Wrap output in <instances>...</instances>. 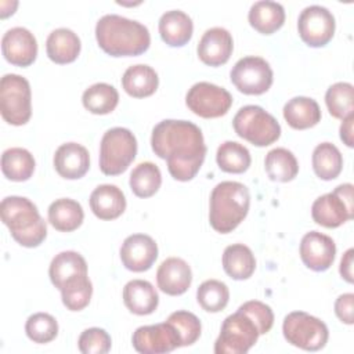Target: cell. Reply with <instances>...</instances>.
Segmentation results:
<instances>
[{
	"mask_svg": "<svg viewBox=\"0 0 354 354\" xmlns=\"http://www.w3.org/2000/svg\"><path fill=\"white\" fill-rule=\"evenodd\" d=\"M151 147L165 159L170 176L177 181L192 180L203 165L206 144L202 130L192 122L166 119L151 134Z\"/></svg>",
	"mask_w": 354,
	"mask_h": 354,
	"instance_id": "obj_1",
	"label": "cell"
},
{
	"mask_svg": "<svg viewBox=\"0 0 354 354\" xmlns=\"http://www.w3.org/2000/svg\"><path fill=\"white\" fill-rule=\"evenodd\" d=\"M260 333L253 319L243 311L236 310L228 315L214 342L216 354H245L257 342Z\"/></svg>",
	"mask_w": 354,
	"mask_h": 354,
	"instance_id": "obj_10",
	"label": "cell"
},
{
	"mask_svg": "<svg viewBox=\"0 0 354 354\" xmlns=\"http://www.w3.org/2000/svg\"><path fill=\"white\" fill-rule=\"evenodd\" d=\"M120 260L133 272L149 270L158 259V245L147 234L129 235L120 246Z\"/></svg>",
	"mask_w": 354,
	"mask_h": 354,
	"instance_id": "obj_17",
	"label": "cell"
},
{
	"mask_svg": "<svg viewBox=\"0 0 354 354\" xmlns=\"http://www.w3.org/2000/svg\"><path fill=\"white\" fill-rule=\"evenodd\" d=\"M353 257H354V249L350 248L343 254V257L340 260V267H339V272H340L342 278L348 283H353V281H354V278H353Z\"/></svg>",
	"mask_w": 354,
	"mask_h": 354,
	"instance_id": "obj_45",
	"label": "cell"
},
{
	"mask_svg": "<svg viewBox=\"0 0 354 354\" xmlns=\"http://www.w3.org/2000/svg\"><path fill=\"white\" fill-rule=\"evenodd\" d=\"M90 209L100 220H115L126 210V196L113 184H101L90 195Z\"/></svg>",
	"mask_w": 354,
	"mask_h": 354,
	"instance_id": "obj_21",
	"label": "cell"
},
{
	"mask_svg": "<svg viewBox=\"0 0 354 354\" xmlns=\"http://www.w3.org/2000/svg\"><path fill=\"white\" fill-rule=\"evenodd\" d=\"M192 282V271L188 263L180 257H169L160 263L156 271L158 288L169 296H180L188 290Z\"/></svg>",
	"mask_w": 354,
	"mask_h": 354,
	"instance_id": "obj_19",
	"label": "cell"
},
{
	"mask_svg": "<svg viewBox=\"0 0 354 354\" xmlns=\"http://www.w3.org/2000/svg\"><path fill=\"white\" fill-rule=\"evenodd\" d=\"M137 155V138L126 127L106 130L100 144V169L106 176H118L127 170Z\"/></svg>",
	"mask_w": 354,
	"mask_h": 354,
	"instance_id": "obj_5",
	"label": "cell"
},
{
	"mask_svg": "<svg viewBox=\"0 0 354 354\" xmlns=\"http://www.w3.org/2000/svg\"><path fill=\"white\" fill-rule=\"evenodd\" d=\"M48 223L61 232H72L77 230L84 218L82 205L71 198L55 199L47 210Z\"/></svg>",
	"mask_w": 354,
	"mask_h": 354,
	"instance_id": "obj_28",
	"label": "cell"
},
{
	"mask_svg": "<svg viewBox=\"0 0 354 354\" xmlns=\"http://www.w3.org/2000/svg\"><path fill=\"white\" fill-rule=\"evenodd\" d=\"M111 346V336L102 328L84 329L77 340V347L83 354H106Z\"/></svg>",
	"mask_w": 354,
	"mask_h": 354,
	"instance_id": "obj_42",
	"label": "cell"
},
{
	"mask_svg": "<svg viewBox=\"0 0 354 354\" xmlns=\"http://www.w3.org/2000/svg\"><path fill=\"white\" fill-rule=\"evenodd\" d=\"M131 343L136 351L142 354H163L181 347L178 333L167 321L137 328Z\"/></svg>",
	"mask_w": 354,
	"mask_h": 354,
	"instance_id": "obj_14",
	"label": "cell"
},
{
	"mask_svg": "<svg viewBox=\"0 0 354 354\" xmlns=\"http://www.w3.org/2000/svg\"><path fill=\"white\" fill-rule=\"evenodd\" d=\"M185 104L195 115L205 119H214L224 116L230 111L232 95L224 87L209 82H199L188 90Z\"/></svg>",
	"mask_w": 354,
	"mask_h": 354,
	"instance_id": "obj_12",
	"label": "cell"
},
{
	"mask_svg": "<svg viewBox=\"0 0 354 354\" xmlns=\"http://www.w3.org/2000/svg\"><path fill=\"white\" fill-rule=\"evenodd\" d=\"M264 169L270 180L288 183L297 176L299 163L292 151L286 148H274L266 155Z\"/></svg>",
	"mask_w": 354,
	"mask_h": 354,
	"instance_id": "obj_33",
	"label": "cell"
},
{
	"mask_svg": "<svg viewBox=\"0 0 354 354\" xmlns=\"http://www.w3.org/2000/svg\"><path fill=\"white\" fill-rule=\"evenodd\" d=\"M35 166L33 155L25 148H8L1 155V171L11 181L21 183L29 180L35 171Z\"/></svg>",
	"mask_w": 354,
	"mask_h": 354,
	"instance_id": "obj_31",
	"label": "cell"
},
{
	"mask_svg": "<svg viewBox=\"0 0 354 354\" xmlns=\"http://www.w3.org/2000/svg\"><path fill=\"white\" fill-rule=\"evenodd\" d=\"M159 86V77L153 68L145 64L129 66L122 76L123 90L134 98L152 95Z\"/></svg>",
	"mask_w": 354,
	"mask_h": 354,
	"instance_id": "obj_27",
	"label": "cell"
},
{
	"mask_svg": "<svg viewBox=\"0 0 354 354\" xmlns=\"http://www.w3.org/2000/svg\"><path fill=\"white\" fill-rule=\"evenodd\" d=\"M209 205V223L212 228L220 234H228L248 216L250 194L242 183L221 181L213 188Z\"/></svg>",
	"mask_w": 354,
	"mask_h": 354,
	"instance_id": "obj_4",
	"label": "cell"
},
{
	"mask_svg": "<svg viewBox=\"0 0 354 354\" xmlns=\"http://www.w3.org/2000/svg\"><path fill=\"white\" fill-rule=\"evenodd\" d=\"M353 184L346 183L337 185L313 202L311 217L325 228H337L354 217Z\"/></svg>",
	"mask_w": 354,
	"mask_h": 354,
	"instance_id": "obj_9",
	"label": "cell"
},
{
	"mask_svg": "<svg viewBox=\"0 0 354 354\" xmlns=\"http://www.w3.org/2000/svg\"><path fill=\"white\" fill-rule=\"evenodd\" d=\"M336 243L322 232L310 231L300 241V259L313 271H326L335 261Z\"/></svg>",
	"mask_w": 354,
	"mask_h": 354,
	"instance_id": "obj_16",
	"label": "cell"
},
{
	"mask_svg": "<svg viewBox=\"0 0 354 354\" xmlns=\"http://www.w3.org/2000/svg\"><path fill=\"white\" fill-rule=\"evenodd\" d=\"M80 48L82 43L79 36L68 28L53 30L46 40L47 57L59 65L73 62L80 54Z\"/></svg>",
	"mask_w": 354,
	"mask_h": 354,
	"instance_id": "obj_24",
	"label": "cell"
},
{
	"mask_svg": "<svg viewBox=\"0 0 354 354\" xmlns=\"http://www.w3.org/2000/svg\"><path fill=\"white\" fill-rule=\"evenodd\" d=\"M83 106L94 115L111 113L119 104L118 90L108 83H94L82 95Z\"/></svg>",
	"mask_w": 354,
	"mask_h": 354,
	"instance_id": "obj_34",
	"label": "cell"
},
{
	"mask_svg": "<svg viewBox=\"0 0 354 354\" xmlns=\"http://www.w3.org/2000/svg\"><path fill=\"white\" fill-rule=\"evenodd\" d=\"M25 332L35 343H50L58 335V322L51 314L35 313L26 319Z\"/></svg>",
	"mask_w": 354,
	"mask_h": 354,
	"instance_id": "obj_40",
	"label": "cell"
},
{
	"mask_svg": "<svg viewBox=\"0 0 354 354\" xmlns=\"http://www.w3.org/2000/svg\"><path fill=\"white\" fill-rule=\"evenodd\" d=\"M83 274H87V263L80 253L73 250L55 254L48 267L50 281L57 289H61L66 281Z\"/></svg>",
	"mask_w": 354,
	"mask_h": 354,
	"instance_id": "obj_29",
	"label": "cell"
},
{
	"mask_svg": "<svg viewBox=\"0 0 354 354\" xmlns=\"http://www.w3.org/2000/svg\"><path fill=\"white\" fill-rule=\"evenodd\" d=\"M59 292L62 303L69 311H80L86 308L91 300L93 283L87 274H83L66 281Z\"/></svg>",
	"mask_w": 354,
	"mask_h": 354,
	"instance_id": "obj_37",
	"label": "cell"
},
{
	"mask_svg": "<svg viewBox=\"0 0 354 354\" xmlns=\"http://www.w3.org/2000/svg\"><path fill=\"white\" fill-rule=\"evenodd\" d=\"M325 104L336 119H344L354 113V87L347 82L332 84L325 93Z\"/></svg>",
	"mask_w": 354,
	"mask_h": 354,
	"instance_id": "obj_38",
	"label": "cell"
},
{
	"mask_svg": "<svg viewBox=\"0 0 354 354\" xmlns=\"http://www.w3.org/2000/svg\"><path fill=\"white\" fill-rule=\"evenodd\" d=\"M169 324L173 325L176 332L178 333V337L181 340V347L183 346H191L194 344L202 332V325L199 318L185 310H178L171 313L167 319Z\"/></svg>",
	"mask_w": 354,
	"mask_h": 354,
	"instance_id": "obj_41",
	"label": "cell"
},
{
	"mask_svg": "<svg viewBox=\"0 0 354 354\" xmlns=\"http://www.w3.org/2000/svg\"><path fill=\"white\" fill-rule=\"evenodd\" d=\"M223 268L232 279H248L256 270L254 254L250 248L243 243L230 245L223 253Z\"/></svg>",
	"mask_w": 354,
	"mask_h": 354,
	"instance_id": "obj_30",
	"label": "cell"
},
{
	"mask_svg": "<svg viewBox=\"0 0 354 354\" xmlns=\"http://www.w3.org/2000/svg\"><path fill=\"white\" fill-rule=\"evenodd\" d=\"M283 118L292 129L306 130L321 122V109L314 98L299 95L285 104Z\"/></svg>",
	"mask_w": 354,
	"mask_h": 354,
	"instance_id": "obj_25",
	"label": "cell"
},
{
	"mask_svg": "<svg viewBox=\"0 0 354 354\" xmlns=\"http://www.w3.org/2000/svg\"><path fill=\"white\" fill-rule=\"evenodd\" d=\"M249 24L263 35H271L282 28L285 22V8L271 0H260L252 4L248 14Z\"/></svg>",
	"mask_w": 354,
	"mask_h": 354,
	"instance_id": "obj_26",
	"label": "cell"
},
{
	"mask_svg": "<svg viewBox=\"0 0 354 354\" xmlns=\"http://www.w3.org/2000/svg\"><path fill=\"white\" fill-rule=\"evenodd\" d=\"M353 123H354V113L344 118L342 124H340V140L347 145V147H353L354 141H353Z\"/></svg>",
	"mask_w": 354,
	"mask_h": 354,
	"instance_id": "obj_46",
	"label": "cell"
},
{
	"mask_svg": "<svg viewBox=\"0 0 354 354\" xmlns=\"http://www.w3.org/2000/svg\"><path fill=\"white\" fill-rule=\"evenodd\" d=\"M159 35L170 47L185 46L194 33V24L188 14L181 10H170L159 18Z\"/></svg>",
	"mask_w": 354,
	"mask_h": 354,
	"instance_id": "obj_22",
	"label": "cell"
},
{
	"mask_svg": "<svg viewBox=\"0 0 354 354\" xmlns=\"http://www.w3.org/2000/svg\"><path fill=\"white\" fill-rule=\"evenodd\" d=\"M238 310L243 311L253 319L260 335H266L271 330L274 325V313L268 304L259 300H249L241 304Z\"/></svg>",
	"mask_w": 354,
	"mask_h": 354,
	"instance_id": "obj_43",
	"label": "cell"
},
{
	"mask_svg": "<svg viewBox=\"0 0 354 354\" xmlns=\"http://www.w3.org/2000/svg\"><path fill=\"white\" fill-rule=\"evenodd\" d=\"M282 333L288 343L306 351L324 348L329 337L325 322L304 311L289 313L283 318Z\"/></svg>",
	"mask_w": 354,
	"mask_h": 354,
	"instance_id": "obj_8",
	"label": "cell"
},
{
	"mask_svg": "<svg viewBox=\"0 0 354 354\" xmlns=\"http://www.w3.org/2000/svg\"><path fill=\"white\" fill-rule=\"evenodd\" d=\"M1 51L7 62L25 68L32 65L37 57V40L29 29L15 26L3 35Z\"/></svg>",
	"mask_w": 354,
	"mask_h": 354,
	"instance_id": "obj_15",
	"label": "cell"
},
{
	"mask_svg": "<svg viewBox=\"0 0 354 354\" xmlns=\"http://www.w3.org/2000/svg\"><path fill=\"white\" fill-rule=\"evenodd\" d=\"M336 29L333 14L322 6H308L303 8L297 19V30L301 40L310 47L326 46Z\"/></svg>",
	"mask_w": 354,
	"mask_h": 354,
	"instance_id": "obj_13",
	"label": "cell"
},
{
	"mask_svg": "<svg viewBox=\"0 0 354 354\" xmlns=\"http://www.w3.org/2000/svg\"><path fill=\"white\" fill-rule=\"evenodd\" d=\"M1 221L15 242L25 248L41 245L47 236V224L36 205L25 196H6L0 203Z\"/></svg>",
	"mask_w": 354,
	"mask_h": 354,
	"instance_id": "obj_3",
	"label": "cell"
},
{
	"mask_svg": "<svg viewBox=\"0 0 354 354\" xmlns=\"http://www.w3.org/2000/svg\"><path fill=\"white\" fill-rule=\"evenodd\" d=\"M354 295L343 293L335 301V314L336 317L347 325H353L354 322Z\"/></svg>",
	"mask_w": 354,
	"mask_h": 354,
	"instance_id": "obj_44",
	"label": "cell"
},
{
	"mask_svg": "<svg viewBox=\"0 0 354 354\" xmlns=\"http://www.w3.org/2000/svg\"><path fill=\"white\" fill-rule=\"evenodd\" d=\"M95 39L102 51L111 57H136L151 44L145 25L118 14H106L97 21Z\"/></svg>",
	"mask_w": 354,
	"mask_h": 354,
	"instance_id": "obj_2",
	"label": "cell"
},
{
	"mask_svg": "<svg viewBox=\"0 0 354 354\" xmlns=\"http://www.w3.org/2000/svg\"><path fill=\"white\" fill-rule=\"evenodd\" d=\"M234 50V40L231 33L220 26L207 29L196 47L199 59L209 66L224 65Z\"/></svg>",
	"mask_w": 354,
	"mask_h": 354,
	"instance_id": "obj_18",
	"label": "cell"
},
{
	"mask_svg": "<svg viewBox=\"0 0 354 354\" xmlns=\"http://www.w3.org/2000/svg\"><path fill=\"white\" fill-rule=\"evenodd\" d=\"M129 184L136 196L149 198L160 188L162 173L155 163L142 162L138 163L130 173Z\"/></svg>",
	"mask_w": 354,
	"mask_h": 354,
	"instance_id": "obj_36",
	"label": "cell"
},
{
	"mask_svg": "<svg viewBox=\"0 0 354 354\" xmlns=\"http://www.w3.org/2000/svg\"><path fill=\"white\" fill-rule=\"evenodd\" d=\"M216 162L223 171L241 174L249 169L252 156L245 145L236 141H224L217 148Z\"/></svg>",
	"mask_w": 354,
	"mask_h": 354,
	"instance_id": "obj_35",
	"label": "cell"
},
{
	"mask_svg": "<svg viewBox=\"0 0 354 354\" xmlns=\"http://www.w3.org/2000/svg\"><path fill=\"white\" fill-rule=\"evenodd\" d=\"M313 169L317 177L325 181L335 180L343 169V156L332 142H321L313 151Z\"/></svg>",
	"mask_w": 354,
	"mask_h": 354,
	"instance_id": "obj_32",
	"label": "cell"
},
{
	"mask_svg": "<svg viewBox=\"0 0 354 354\" xmlns=\"http://www.w3.org/2000/svg\"><path fill=\"white\" fill-rule=\"evenodd\" d=\"M1 118L12 126L26 124L32 116L29 82L17 73H7L0 80Z\"/></svg>",
	"mask_w": 354,
	"mask_h": 354,
	"instance_id": "obj_7",
	"label": "cell"
},
{
	"mask_svg": "<svg viewBox=\"0 0 354 354\" xmlns=\"http://www.w3.org/2000/svg\"><path fill=\"white\" fill-rule=\"evenodd\" d=\"M123 301L130 313L148 315L158 308L159 296L149 281L131 279L123 288Z\"/></svg>",
	"mask_w": 354,
	"mask_h": 354,
	"instance_id": "obj_23",
	"label": "cell"
},
{
	"mask_svg": "<svg viewBox=\"0 0 354 354\" xmlns=\"http://www.w3.org/2000/svg\"><path fill=\"white\" fill-rule=\"evenodd\" d=\"M230 79L241 93L260 95L271 87L274 73L264 58L249 55L235 62L230 72Z\"/></svg>",
	"mask_w": 354,
	"mask_h": 354,
	"instance_id": "obj_11",
	"label": "cell"
},
{
	"mask_svg": "<svg viewBox=\"0 0 354 354\" xmlns=\"http://www.w3.org/2000/svg\"><path fill=\"white\" fill-rule=\"evenodd\" d=\"M196 300L205 311L218 313L228 304V286L218 279H207L199 285L196 290Z\"/></svg>",
	"mask_w": 354,
	"mask_h": 354,
	"instance_id": "obj_39",
	"label": "cell"
},
{
	"mask_svg": "<svg viewBox=\"0 0 354 354\" xmlns=\"http://www.w3.org/2000/svg\"><path fill=\"white\" fill-rule=\"evenodd\" d=\"M54 169L66 180L82 178L90 169V155L86 147L77 142H65L54 153Z\"/></svg>",
	"mask_w": 354,
	"mask_h": 354,
	"instance_id": "obj_20",
	"label": "cell"
},
{
	"mask_svg": "<svg viewBox=\"0 0 354 354\" xmlns=\"http://www.w3.org/2000/svg\"><path fill=\"white\" fill-rule=\"evenodd\" d=\"M235 133L256 147H267L281 137L278 120L259 105L242 106L232 119Z\"/></svg>",
	"mask_w": 354,
	"mask_h": 354,
	"instance_id": "obj_6",
	"label": "cell"
}]
</instances>
